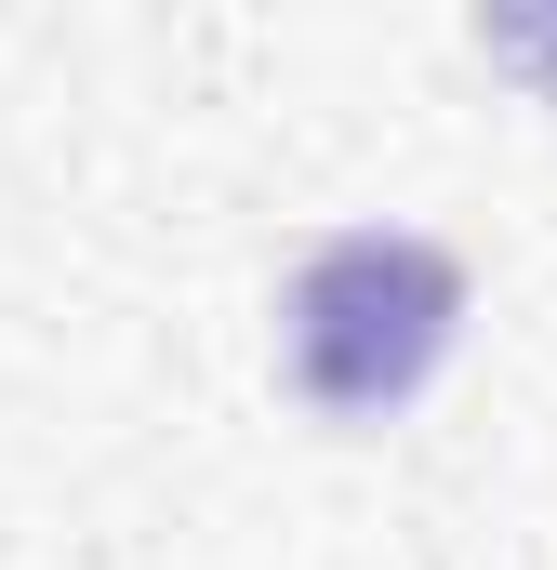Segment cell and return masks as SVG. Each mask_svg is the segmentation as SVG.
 I'll list each match as a JSON object with an SVG mask.
<instances>
[{"label":"cell","instance_id":"6da1fadb","mask_svg":"<svg viewBox=\"0 0 557 570\" xmlns=\"http://www.w3.org/2000/svg\"><path fill=\"white\" fill-rule=\"evenodd\" d=\"M451 332H465V266L412 226H345L278 292V385L319 425H385L438 385Z\"/></svg>","mask_w":557,"mask_h":570}]
</instances>
